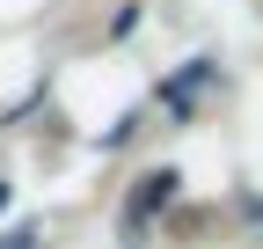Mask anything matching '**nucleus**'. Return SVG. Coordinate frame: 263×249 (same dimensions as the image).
<instances>
[{"label":"nucleus","instance_id":"nucleus-1","mask_svg":"<svg viewBox=\"0 0 263 249\" xmlns=\"http://www.w3.org/2000/svg\"><path fill=\"white\" fill-rule=\"evenodd\" d=\"M168 191H176V169H154V176H146V191H139V205L124 212V227H132V220H146L154 205H168Z\"/></svg>","mask_w":263,"mask_h":249}]
</instances>
